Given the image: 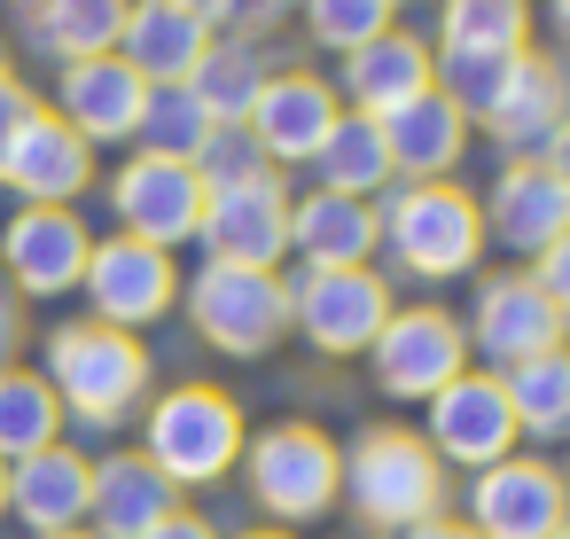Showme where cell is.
<instances>
[{
	"instance_id": "6da1fadb",
	"label": "cell",
	"mask_w": 570,
	"mask_h": 539,
	"mask_svg": "<svg viewBox=\"0 0 570 539\" xmlns=\"http://www.w3.org/2000/svg\"><path fill=\"white\" fill-rule=\"evenodd\" d=\"M438 95H453L469 134L484 126L508 157H539L547 134L570 118V71L547 48H523V56L492 63V71H438Z\"/></svg>"
},
{
	"instance_id": "7a4b0ae2",
	"label": "cell",
	"mask_w": 570,
	"mask_h": 539,
	"mask_svg": "<svg viewBox=\"0 0 570 539\" xmlns=\"http://www.w3.org/2000/svg\"><path fill=\"white\" fill-rule=\"evenodd\" d=\"M48 391L63 406V422L87 430H118L141 399H149V344L102 321H63L48 329Z\"/></svg>"
},
{
	"instance_id": "3957f363",
	"label": "cell",
	"mask_w": 570,
	"mask_h": 539,
	"mask_svg": "<svg viewBox=\"0 0 570 539\" xmlns=\"http://www.w3.org/2000/svg\"><path fill=\"white\" fill-rule=\"evenodd\" d=\"M375 235L414 282H453L484 258V212L453 180H391L375 196Z\"/></svg>"
},
{
	"instance_id": "277c9868",
	"label": "cell",
	"mask_w": 570,
	"mask_h": 539,
	"mask_svg": "<svg viewBox=\"0 0 570 539\" xmlns=\"http://www.w3.org/2000/svg\"><path fill=\"white\" fill-rule=\"evenodd\" d=\"M336 500H352V516L367 531H406V523H430L445 516V461L422 445V430H399V422H375L352 438L344 453V484Z\"/></svg>"
},
{
	"instance_id": "5b68a950",
	"label": "cell",
	"mask_w": 570,
	"mask_h": 539,
	"mask_svg": "<svg viewBox=\"0 0 570 539\" xmlns=\"http://www.w3.org/2000/svg\"><path fill=\"white\" fill-rule=\"evenodd\" d=\"M243 438H250V422H243L235 391H219V383H173L141 414V461H157L173 492L219 484L243 461Z\"/></svg>"
},
{
	"instance_id": "8992f818",
	"label": "cell",
	"mask_w": 570,
	"mask_h": 539,
	"mask_svg": "<svg viewBox=\"0 0 570 539\" xmlns=\"http://www.w3.org/2000/svg\"><path fill=\"white\" fill-rule=\"evenodd\" d=\"M250 477V500L274 516V523H313L336 508V484H344V453L328 445V430L313 422H266L258 438H243V461Z\"/></svg>"
},
{
	"instance_id": "52a82bcc",
	"label": "cell",
	"mask_w": 570,
	"mask_h": 539,
	"mask_svg": "<svg viewBox=\"0 0 570 539\" xmlns=\"http://www.w3.org/2000/svg\"><path fill=\"white\" fill-rule=\"evenodd\" d=\"M196 336L227 360H266L282 336H289V282L282 274H258V266H219L204 258V274L180 290Z\"/></svg>"
},
{
	"instance_id": "ba28073f",
	"label": "cell",
	"mask_w": 570,
	"mask_h": 539,
	"mask_svg": "<svg viewBox=\"0 0 570 539\" xmlns=\"http://www.w3.org/2000/svg\"><path fill=\"white\" fill-rule=\"evenodd\" d=\"M391 313L399 305H391V282L375 266H297V282H289V329L328 360L367 352Z\"/></svg>"
},
{
	"instance_id": "9c48e42d",
	"label": "cell",
	"mask_w": 570,
	"mask_h": 539,
	"mask_svg": "<svg viewBox=\"0 0 570 539\" xmlns=\"http://www.w3.org/2000/svg\"><path fill=\"white\" fill-rule=\"evenodd\" d=\"M79 290H87V305H95L102 329H126V336H134V329H149V321H165V313L180 305V266H173V251H157V243L102 235V243L87 251Z\"/></svg>"
},
{
	"instance_id": "30bf717a",
	"label": "cell",
	"mask_w": 570,
	"mask_h": 539,
	"mask_svg": "<svg viewBox=\"0 0 570 539\" xmlns=\"http://www.w3.org/2000/svg\"><path fill=\"white\" fill-rule=\"evenodd\" d=\"M570 523V484L554 461L508 453L492 469H476L469 484V531L476 539H554Z\"/></svg>"
},
{
	"instance_id": "8fae6325",
	"label": "cell",
	"mask_w": 570,
	"mask_h": 539,
	"mask_svg": "<svg viewBox=\"0 0 570 539\" xmlns=\"http://www.w3.org/2000/svg\"><path fill=\"white\" fill-rule=\"evenodd\" d=\"M367 360H375V383H383V399H438L461 367H469V336H461V321L453 313H438V305H406V313H391L383 321V336L367 344Z\"/></svg>"
},
{
	"instance_id": "7c38bea8",
	"label": "cell",
	"mask_w": 570,
	"mask_h": 539,
	"mask_svg": "<svg viewBox=\"0 0 570 539\" xmlns=\"http://www.w3.org/2000/svg\"><path fill=\"white\" fill-rule=\"evenodd\" d=\"M110 212H118V235L173 251V243H196V227H204V180H196V165L134 149L110 173Z\"/></svg>"
},
{
	"instance_id": "4fadbf2b",
	"label": "cell",
	"mask_w": 570,
	"mask_h": 539,
	"mask_svg": "<svg viewBox=\"0 0 570 539\" xmlns=\"http://www.w3.org/2000/svg\"><path fill=\"white\" fill-rule=\"evenodd\" d=\"M196 243H204L219 266L282 274V258H289V188H282V173H258V180H243V188L204 196Z\"/></svg>"
},
{
	"instance_id": "5bb4252c",
	"label": "cell",
	"mask_w": 570,
	"mask_h": 539,
	"mask_svg": "<svg viewBox=\"0 0 570 539\" xmlns=\"http://www.w3.org/2000/svg\"><path fill=\"white\" fill-rule=\"evenodd\" d=\"M461 336H469V352L492 360V375H508L515 360L554 352L570 329H562V313L547 305V290H539L531 274H484V282H476V305H469V321H461Z\"/></svg>"
},
{
	"instance_id": "9a60e30c",
	"label": "cell",
	"mask_w": 570,
	"mask_h": 539,
	"mask_svg": "<svg viewBox=\"0 0 570 539\" xmlns=\"http://www.w3.org/2000/svg\"><path fill=\"white\" fill-rule=\"evenodd\" d=\"M422 414H430L422 445H430L438 461H453V469H492V461H508V453H515V414H508L500 375L461 367L438 399H422Z\"/></svg>"
},
{
	"instance_id": "2e32d148",
	"label": "cell",
	"mask_w": 570,
	"mask_h": 539,
	"mask_svg": "<svg viewBox=\"0 0 570 539\" xmlns=\"http://www.w3.org/2000/svg\"><path fill=\"white\" fill-rule=\"evenodd\" d=\"M87 251H95V235L63 204H24L9 227H0V266H9L17 297H63V290H79Z\"/></svg>"
},
{
	"instance_id": "e0dca14e",
	"label": "cell",
	"mask_w": 570,
	"mask_h": 539,
	"mask_svg": "<svg viewBox=\"0 0 570 539\" xmlns=\"http://www.w3.org/2000/svg\"><path fill=\"white\" fill-rule=\"evenodd\" d=\"M0 188L9 196H24V204H79L87 188H95V149L56 118V110H32L24 126H17V141L0 149Z\"/></svg>"
},
{
	"instance_id": "ac0fdd59",
	"label": "cell",
	"mask_w": 570,
	"mask_h": 539,
	"mask_svg": "<svg viewBox=\"0 0 570 539\" xmlns=\"http://www.w3.org/2000/svg\"><path fill=\"white\" fill-rule=\"evenodd\" d=\"M336 118H344V102H336L328 79H313V71H274L243 126H250V141H258V157L282 173V165H313Z\"/></svg>"
},
{
	"instance_id": "d6986e66",
	"label": "cell",
	"mask_w": 570,
	"mask_h": 539,
	"mask_svg": "<svg viewBox=\"0 0 570 539\" xmlns=\"http://www.w3.org/2000/svg\"><path fill=\"white\" fill-rule=\"evenodd\" d=\"M476 212H484V243H500L515 258H539L554 235H570V188L539 157H508Z\"/></svg>"
},
{
	"instance_id": "ffe728a7",
	"label": "cell",
	"mask_w": 570,
	"mask_h": 539,
	"mask_svg": "<svg viewBox=\"0 0 570 539\" xmlns=\"http://www.w3.org/2000/svg\"><path fill=\"white\" fill-rule=\"evenodd\" d=\"M141 102H149V87H141L118 56H87V63H63V71H56V118H63L87 149L134 141Z\"/></svg>"
},
{
	"instance_id": "44dd1931",
	"label": "cell",
	"mask_w": 570,
	"mask_h": 539,
	"mask_svg": "<svg viewBox=\"0 0 570 539\" xmlns=\"http://www.w3.org/2000/svg\"><path fill=\"white\" fill-rule=\"evenodd\" d=\"M438 87V56H430V40H414V32H383V40H367V48H352L344 56V87H336V102H352L360 118H391L399 102H414V95H430Z\"/></svg>"
},
{
	"instance_id": "7402d4cb",
	"label": "cell",
	"mask_w": 570,
	"mask_h": 539,
	"mask_svg": "<svg viewBox=\"0 0 570 539\" xmlns=\"http://www.w3.org/2000/svg\"><path fill=\"white\" fill-rule=\"evenodd\" d=\"M212 48V24L165 9V0H126V24H118V63L141 79V87H188V71L204 63Z\"/></svg>"
},
{
	"instance_id": "603a6c76",
	"label": "cell",
	"mask_w": 570,
	"mask_h": 539,
	"mask_svg": "<svg viewBox=\"0 0 570 539\" xmlns=\"http://www.w3.org/2000/svg\"><path fill=\"white\" fill-rule=\"evenodd\" d=\"M87 477H95V461L79 445H48V453H32V461L9 469V516L32 539L87 531Z\"/></svg>"
},
{
	"instance_id": "cb8c5ba5",
	"label": "cell",
	"mask_w": 570,
	"mask_h": 539,
	"mask_svg": "<svg viewBox=\"0 0 570 539\" xmlns=\"http://www.w3.org/2000/svg\"><path fill=\"white\" fill-rule=\"evenodd\" d=\"M180 508V492L165 484L157 461L141 453H102L95 477H87V531L95 539H141L149 523H165Z\"/></svg>"
},
{
	"instance_id": "d4e9b609",
	"label": "cell",
	"mask_w": 570,
	"mask_h": 539,
	"mask_svg": "<svg viewBox=\"0 0 570 539\" xmlns=\"http://www.w3.org/2000/svg\"><path fill=\"white\" fill-rule=\"evenodd\" d=\"M531 48V0H445L438 9V71H492Z\"/></svg>"
},
{
	"instance_id": "484cf974",
	"label": "cell",
	"mask_w": 570,
	"mask_h": 539,
	"mask_svg": "<svg viewBox=\"0 0 570 539\" xmlns=\"http://www.w3.org/2000/svg\"><path fill=\"white\" fill-rule=\"evenodd\" d=\"M383 126V149H391V173L399 180H445L453 165H461V149H469V118H461V102L453 95H414V102H399L391 118H375Z\"/></svg>"
},
{
	"instance_id": "4316f807",
	"label": "cell",
	"mask_w": 570,
	"mask_h": 539,
	"mask_svg": "<svg viewBox=\"0 0 570 539\" xmlns=\"http://www.w3.org/2000/svg\"><path fill=\"white\" fill-rule=\"evenodd\" d=\"M289 251H297V266H367V258L383 251V235H375V204H360V196H328V188L289 196Z\"/></svg>"
},
{
	"instance_id": "83f0119b",
	"label": "cell",
	"mask_w": 570,
	"mask_h": 539,
	"mask_svg": "<svg viewBox=\"0 0 570 539\" xmlns=\"http://www.w3.org/2000/svg\"><path fill=\"white\" fill-rule=\"evenodd\" d=\"M266 56H258V40H243V32H212V48H204V63L188 71V95H196V110L212 118V126H243L250 118V102L266 95Z\"/></svg>"
},
{
	"instance_id": "f1b7e54d",
	"label": "cell",
	"mask_w": 570,
	"mask_h": 539,
	"mask_svg": "<svg viewBox=\"0 0 570 539\" xmlns=\"http://www.w3.org/2000/svg\"><path fill=\"white\" fill-rule=\"evenodd\" d=\"M118 24H126V0H24V32L56 63L110 56L118 48Z\"/></svg>"
},
{
	"instance_id": "f546056e",
	"label": "cell",
	"mask_w": 570,
	"mask_h": 539,
	"mask_svg": "<svg viewBox=\"0 0 570 539\" xmlns=\"http://www.w3.org/2000/svg\"><path fill=\"white\" fill-rule=\"evenodd\" d=\"M313 173H321V188H328V196H360V204H375V196L399 180V173H391V149H383V126H375V118H360V110H344V118L328 126V141H321Z\"/></svg>"
},
{
	"instance_id": "4dcf8cb0",
	"label": "cell",
	"mask_w": 570,
	"mask_h": 539,
	"mask_svg": "<svg viewBox=\"0 0 570 539\" xmlns=\"http://www.w3.org/2000/svg\"><path fill=\"white\" fill-rule=\"evenodd\" d=\"M48 445H63V406H56V391H48V375L40 367H0V461H32V453H48Z\"/></svg>"
},
{
	"instance_id": "1f68e13d",
	"label": "cell",
	"mask_w": 570,
	"mask_h": 539,
	"mask_svg": "<svg viewBox=\"0 0 570 539\" xmlns=\"http://www.w3.org/2000/svg\"><path fill=\"white\" fill-rule=\"evenodd\" d=\"M500 391H508L515 438H570V344H554L539 360H515L500 375Z\"/></svg>"
},
{
	"instance_id": "d6a6232c",
	"label": "cell",
	"mask_w": 570,
	"mask_h": 539,
	"mask_svg": "<svg viewBox=\"0 0 570 539\" xmlns=\"http://www.w3.org/2000/svg\"><path fill=\"white\" fill-rule=\"evenodd\" d=\"M204 134H212V118L196 110V95H188V87H149L141 126H134L141 157H173V165H188V157L204 149Z\"/></svg>"
},
{
	"instance_id": "836d02e7",
	"label": "cell",
	"mask_w": 570,
	"mask_h": 539,
	"mask_svg": "<svg viewBox=\"0 0 570 539\" xmlns=\"http://www.w3.org/2000/svg\"><path fill=\"white\" fill-rule=\"evenodd\" d=\"M297 17H305L313 48L352 56V48H367V40L391 32V0H297Z\"/></svg>"
},
{
	"instance_id": "e575fe53",
	"label": "cell",
	"mask_w": 570,
	"mask_h": 539,
	"mask_svg": "<svg viewBox=\"0 0 570 539\" xmlns=\"http://www.w3.org/2000/svg\"><path fill=\"white\" fill-rule=\"evenodd\" d=\"M188 165H196V180H204V196H219V188H243V180H258V173H274V165L258 157V141H250V126H212V134H204V149H196Z\"/></svg>"
},
{
	"instance_id": "d590c367",
	"label": "cell",
	"mask_w": 570,
	"mask_h": 539,
	"mask_svg": "<svg viewBox=\"0 0 570 539\" xmlns=\"http://www.w3.org/2000/svg\"><path fill=\"white\" fill-rule=\"evenodd\" d=\"M531 282L547 290V305L562 313V329H570V235H554L539 258H531Z\"/></svg>"
},
{
	"instance_id": "8d00e7d4",
	"label": "cell",
	"mask_w": 570,
	"mask_h": 539,
	"mask_svg": "<svg viewBox=\"0 0 570 539\" xmlns=\"http://www.w3.org/2000/svg\"><path fill=\"white\" fill-rule=\"evenodd\" d=\"M282 17H297V0H227V24H243V40L274 32Z\"/></svg>"
},
{
	"instance_id": "74e56055",
	"label": "cell",
	"mask_w": 570,
	"mask_h": 539,
	"mask_svg": "<svg viewBox=\"0 0 570 539\" xmlns=\"http://www.w3.org/2000/svg\"><path fill=\"white\" fill-rule=\"evenodd\" d=\"M32 110H40V102H32V87H24V79L9 71V79H0V149L17 141V126H24Z\"/></svg>"
},
{
	"instance_id": "f35d334b",
	"label": "cell",
	"mask_w": 570,
	"mask_h": 539,
	"mask_svg": "<svg viewBox=\"0 0 570 539\" xmlns=\"http://www.w3.org/2000/svg\"><path fill=\"white\" fill-rule=\"evenodd\" d=\"M141 539H219V531H212L196 508H173V516H165V523H149Z\"/></svg>"
},
{
	"instance_id": "ab89813d",
	"label": "cell",
	"mask_w": 570,
	"mask_h": 539,
	"mask_svg": "<svg viewBox=\"0 0 570 539\" xmlns=\"http://www.w3.org/2000/svg\"><path fill=\"white\" fill-rule=\"evenodd\" d=\"M539 165H547V173H554V180L570 188V118H562V126L547 134V149H539Z\"/></svg>"
},
{
	"instance_id": "60d3db41",
	"label": "cell",
	"mask_w": 570,
	"mask_h": 539,
	"mask_svg": "<svg viewBox=\"0 0 570 539\" xmlns=\"http://www.w3.org/2000/svg\"><path fill=\"white\" fill-rule=\"evenodd\" d=\"M391 539H476V531L453 523V516H430V523H406V531H391Z\"/></svg>"
},
{
	"instance_id": "b9f144b4",
	"label": "cell",
	"mask_w": 570,
	"mask_h": 539,
	"mask_svg": "<svg viewBox=\"0 0 570 539\" xmlns=\"http://www.w3.org/2000/svg\"><path fill=\"white\" fill-rule=\"evenodd\" d=\"M9 352H17V290L0 282V367H9Z\"/></svg>"
},
{
	"instance_id": "7bdbcfd3",
	"label": "cell",
	"mask_w": 570,
	"mask_h": 539,
	"mask_svg": "<svg viewBox=\"0 0 570 539\" xmlns=\"http://www.w3.org/2000/svg\"><path fill=\"white\" fill-rule=\"evenodd\" d=\"M165 9H180V17H196V24H227V0H165Z\"/></svg>"
},
{
	"instance_id": "ee69618b",
	"label": "cell",
	"mask_w": 570,
	"mask_h": 539,
	"mask_svg": "<svg viewBox=\"0 0 570 539\" xmlns=\"http://www.w3.org/2000/svg\"><path fill=\"white\" fill-rule=\"evenodd\" d=\"M547 24H554V40L570 48V0H547Z\"/></svg>"
},
{
	"instance_id": "f6af8a7d",
	"label": "cell",
	"mask_w": 570,
	"mask_h": 539,
	"mask_svg": "<svg viewBox=\"0 0 570 539\" xmlns=\"http://www.w3.org/2000/svg\"><path fill=\"white\" fill-rule=\"evenodd\" d=\"M0 516H9V461H0Z\"/></svg>"
},
{
	"instance_id": "bcb514c9",
	"label": "cell",
	"mask_w": 570,
	"mask_h": 539,
	"mask_svg": "<svg viewBox=\"0 0 570 539\" xmlns=\"http://www.w3.org/2000/svg\"><path fill=\"white\" fill-rule=\"evenodd\" d=\"M243 539H297V531H274V523H266V531H243Z\"/></svg>"
},
{
	"instance_id": "7dc6e473",
	"label": "cell",
	"mask_w": 570,
	"mask_h": 539,
	"mask_svg": "<svg viewBox=\"0 0 570 539\" xmlns=\"http://www.w3.org/2000/svg\"><path fill=\"white\" fill-rule=\"evenodd\" d=\"M56 539H95V531H56Z\"/></svg>"
},
{
	"instance_id": "c3c4849f",
	"label": "cell",
	"mask_w": 570,
	"mask_h": 539,
	"mask_svg": "<svg viewBox=\"0 0 570 539\" xmlns=\"http://www.w3.org/2000/svg\"><path fill=\"white\" fill-rule=\"evenodd\" d=\"M554 539H570V523H562V531H554Z\"/></svg>"
},
{
	"instance_id": "681fc988",
	"label": "cell",
	"mask_w": 570,
	"mask_h": 539,
	"mask_svg": "<svg viewBox=\"0 0 570 539\" xmlns=\"http://www.w3.org/2000/svg\"><path fill=\"white\" fill-rule=\"evenodd\" d=\"M0 79H9V63H0Z\"/></svg>"
},
{
	"instance_id": "f907efd6",
	"label": "cell",
	"mask_w": 570,
	"mask_h": 539,
	"mask_svg": "<svg viewBox=\"0 0 570 539\" xmlns=\"http://www.w3.org/2000/svg\"><path fill=\"white\" fill-rule=\"evenodd\" d=\"M562 484H570V469H562Z\"/></svg>"
},
{
	"instance_id": "816d5d0a",
	"label": "cell",
	"mask_w": 570,
	"mask_h": 539,
	"mask_svg": "<svg viewBox=\"0 0 570 539\" xmlns=\"http://www.w3.org/2000/svg\"><path fill=\"white\" fill-rule=\"evenodd\" d=\"M391 9H399V0H391Z\"/></svg>"
}]
</instances>
